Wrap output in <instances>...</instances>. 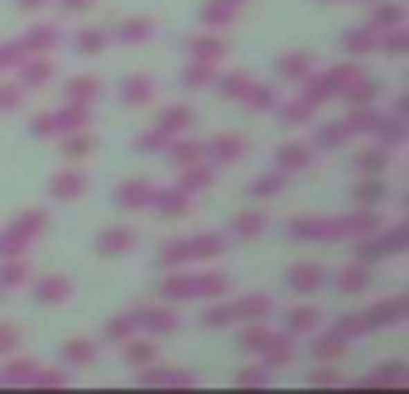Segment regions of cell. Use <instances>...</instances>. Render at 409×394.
Listing matches in <instances>:
<instances>
[{
    "instance_id": "obj_1",
    "label": "cell",
    "mask_w": 409,
    "mask_h": 394,
    "mask_svg": "<svg viewBox=\"0 0 409 394\" xmlns=\"http://www.w3.org/2000/svg\"><path fill=\"white\" fill-rule=\"evenodd\" d=\"M154 202V188L149 183H120L116 188V207H125V212H140V207H149Z\"/></svg>"
},
{
    "instance_id": "obj_2",
    "label": "cell",
    "mask_w": 409,
    "mask_h": 394,
    "mask_svg": "<svg viewBox=\"0 0 409 394\" xmlns=\"http://www.w3.org/2000/svg\"><path fill=\"white\" fill-rule=\"evenodd\" d=\"M188 120H193V111H188V106H174V111L159 115V135H183Z\"/></svg>"
},
{
    "instance_id": "obj_3",
    "label": "cell",
    "mask_w": 409,
    "mask_h": 394,
    "mask_svg": "<svg viewBox=\"0 0 409 394\" xmlns=\"http://www.w3.org/2000/svg\"><path fill=\"white\" fill-rule=\"evenodd\" d=\"M130 241H135V236H130L125 226H116V231H106L102 241H97V250H102V255H120V250H130Z\"/></svg>"
},
{
    "instance_id": "obj_4",
    "label": "cell",
    "mask_w": 409,
    "mask_h": 394,
    "mask_svg": "<svg viewBox=\"0 0 409 394\" xmlns=\"http://www.w3.org/2000/svg\"><path fill=\"white\" fill-rule=\"evenodd\" d=\"M289 284H294L299 294H313V289L322 284V270H318V265H299V270L289 274Z\"/></svg>"
},
{
    "instance_id": "obj_5",
    "label": "cell",
    "mask_w": 409,
    "mask_h": 394,
    "mask_svg": "<svg viewBox=\"0 0 409 394\" xmlns=\"http://www.w3.org/2000/svg\"><path fill=\"white\" fill-rule=\"evenodd\" d=\"M120 97L130 101V106H145V101L154 97V82H149V77H130V82H125V92H120Z\"/></svg>"
},
{
    "instance_id": "obj_6",
    "label": "cell",
    "mask_w": 409,
    "mask_h": 394,
    "mask_svg": "<svg viewBox=\"0 0 409 394\" xmlns=\"http://www.w3.org/2000/svg\"><path fill=\"white\" fill-rule=\"evenodd\" d=\"M82 188H87L82 173H58L53 178V197H82Z\"/></svg>"
},
{
    "instance_id": "obj_7",
    "label": "cell",
    "mask_w": 409,
    "mask_h": 394,
    "mask_svg": "<svg viewBox=\"0 0 409 394\" xmlns=\"http://www.w3.org/2000/svg\"><path fill=\"white\" fill-rule=\"evenodd\" d=\"M308 164V144H284V149H280V169H284V173H294V169H304Z\"/></svg>"
},
{
    "instance_id": "obj_8",
    "label": "cell",
    "mask_w": 409,
    "mask_h": 394,
    "mask_svg": "<svg viewBox=\"0 0 409 394\" xmlns=\"http://www.w3.org/2000/svg\"><path fill=\"white\" fill-rule=\"evenodd\" d=\"M154 202H159V212H164V216H183V212L193 207V202H188V193H159Z\"/></svg>"
},
{
    "instance_id": "obj_9",
    "label": "cell",
    "mask_w": 409,
    "mask_h": 394,
    "mask_svg": "<svg viewBox=\"0 0 409 394\" xmlns=\"http://www.w3.org/2000/svg\"><path fill=\"white\" fill-rule=\"evenodd\" d=\"M221 245H226L221 236H198V241H193V245H183V250H188V255H198V260H207V255H221Z\"/></svg>"
},
{
    "instance_id": "obj_10",
    "label": "cell",
    "mask_w": 409,
    "mask_h": 394,
    "mask_svg": "<svg viewBox=\"0 0 409 394\" xmlns=\"http://www.w3.org/2000/svg\"><path fill=\"white\" fill-rule=\"evenodd\" d=\"M135 322H145L149 332H169V327H174V312H169V308H154V312H140Z\"/></svg>"
},
{
    "instance_id": "obj_11",
    "label": "cell",
    "mask_w": 409,
    "mask_h": 394,
    "mask_svg": "<svg viewBox=\"0 0 409 394\" xmlns=\"http://www.w3.org/2000/svg\"><path fill=\"white\" fill-rule=\"evenodd\" d=\"M342 341H347V337H318V341H313V356H318V361H337V356H342Z\"/></svg>"
},
{
    "instance_id": "obj_12",
    "label": "cell",
    "mask_w": 409,
    "mask_h": 394,
    "mask_svg": "<svg viewBox=\"0 0 409 394\" xmlns=\"http://www.w3.org/2000/svg\"><path fill=\"white\" fill-rule=\"evenodd\" d=\"M231 15H236V0H212V5L203 10V19H207V24H226Z\"/></svg>"
},
{
    "instance_id": "obj_13",
    "label": "cell",
    "mask_w": 409,
    "mask_h": 394,
    "mask_svg": "<svg viewBox=\"0 0 409 394\" xmlns=\"http://www.w3.org/2000/svg\"><path fill=\"white\" fill-rule=\"evenodd\" d=\"M356 169H361V173H381V169H385V149H361V154H356Z\"/></svg>"
},
{
    "instance_id": "obj_14",
    "label": "cell",
    "mask_w": 409,
    "mask_h": 394,
    "mask_svg": "<svg viewBox=\"0 0 409 394\" xmlns=\"http://www.w3.org/2000/svg\"><path fill=\"white\" fill-rule=\"evenodd\" d=\"M63 361H68V366H87V361H92V341H68V346H63Z\"/></svg>"
},
{
    "instance_id": "obj_15",
    "label": "cell",
    "mask_w": 409,
    "mask_h": 394,
    "mask_svg": "<svg viewBox=\"0 0 409 394\" xmlns=\"http://www.w3.org/2000/svg\"><path fill=\"white\" fill-rule=\"evenodd\" d=\"M102 48H106L102 29H82V34H78V53H102Z\"/></svg>"
},
{
    "instance_id": "obj_16",
    "label": "cell",
    "mask_w": 409,
    "mask_h": 394,
    "mask_svg": "<svg viewBox=\"0 0 409 394\" xmlns=\"http://www.w3.org/2000/svg\"><path fill=\"white\" fill-rule=\"evenodd\" d=\"M193 53H198V63H217L221 58V39H193Z\"/></svg>"
},
{
    "instance_id": "obj_17",
    "label": "cell",
    "mask_w": 409,
    "mask_h": 394,
    "mask_svg": "<svg viewBox=\"0 0 409 394\" xmlns=\"http://www.w3.org/2000/svg\"><path fill=\"white\" fill-rule=\"evenodd\" d=\"M24 279H29V270H24L19 260H10V265H0V284H5V289H15V284H24Z\"/></svg>"
},
{
    "instance_id": "obj_18",
    "label": "cell",
    "mask_w": 409,
    "mask_h": 394,
    "mask_svg": "<svg viewBox=\"0 0 409 394\" xmlns=\"http://www.w3.org/2000/svg\"><path fill=\"white\" fill-rule=\"evenodd\" d=\"M280 73H284V77H308V58H304V53L280 58Z\"/></svg>"
},
{
    "instance_id": "obj_19",
    "label": "cell",
    "mask_w": 409,
    "mask_h": 394,
    "mask_svg": "<svg viewBox=\"0 0 409 394\" xmlns=\"http://www.w3.org/2000/svg\"><path fill=\"white\" fill-rule=\"evenodd\" d=\"M39 298H44V303H58V298H68V279H44V284H39Z\"/></svg>"
},
{
    "instance_id": "obj_20",
    "label": "cell",
    "mask_w": 409,
    "mask_h": 394,
    "mask_svg": "<svg viewBox=\"0 0 409 394\" xmlns=\"http://www.w3.org/2000/svg\"><path fill=\"white\" fill-rule=\"evenodd\" d=\"M193 294H203V298H212V294H226V279H221V274H203V279L193 284Z\"/></svg>"
},
{
    "instance_id": "obj_21",
    "label": "cell",
    "mask_w": 409,
    "mask_h": 394,
    "mask_svg": "<svg viewBox=\"0 0 409 394\" xmlns=\"http://www.w3.org/2000/svg\"><path fill=\"white\" fill-rule=\"evenodd\" d=\"M395 24H400V5L385 0V5L376 10V24H371V29H395Z\"/></svg>"
},
{
    "instance_id": "obj_22",
    "label": "cell",
    "mask_w": 409,
    "mask_h": 394,
    "mask_svg": "<svg viewBox=\"0 0 409 394\" xmlns=\"http://www.w3.org/2000/svg\"><path fill=\"white\" fill-rule=\"evenodd\" d=\"M260 231H265V221H260L255 212H241V216H236V236H260Z\"/></svg>"
},
{
    "instance_id": "obj_23",
    "label": "cell",
    "mask_w": 409,
    "mask_h": 394,
    "mask_svg": "<svg viewBox=\"0 0 409 394\" xmlns=\"http://www.w3.org/2000/svg\"><path fill=\"white\" fill-rule=\"evenodd\" d=\"M68 97L73 101H92L97 97V82H92V77H78V82H68Z\"/></svg>"
},
{
    "instance_id": "obj_24",
    "label": "cell",
    "mask_w": 409,
    "mask_h": 394,
    "mask_svg": "<svg viewBox=\"0 0 409 394\" xmlns=\"http://www.w3.org/2000/svg\"><path fill=\"white\" fill-rule=\"evenodd\" d=\"M313 322H318V312H313V308H294V312H289V332H308Z\"/></svg>"
},
{
    "instance_id": "obj_25",
    "label": "cell",
    "mask_w": 409,
    "mask_h": 394,
    "mask_svg": "<svg viewBox=\"0 0 409 394\" xmlns=\"http://www.w3.org/2000/svg\"><path fill=\"white\" fill-rule=\"evenodd\" d=\"M371 44H376V29H356V34H347V48H352V53H366Z\"/></svg>"
},
{
    "instance_id": "obj_26",
    "label": "cell",
    "mask_w": 409,
    "mask_h": 394,
    "mask_svg": "<svg viewBox=\"0 0 409 394\" xmlns=\"http://www.w3.org/2000/svg\"><path fill=\"white\" fill-rule=\"evenodd\" d=\"M241 149H246V144H241V140H217V144H212V159H217V164H221V159H236V154H241Z\"/></svg>"
},
{
    "instance_id": "obj_27",
    "label": "cell",
    "mask_w": 409,
    "mask_h": 394,
    "mask_svg": "<svg viewBox=\"0 0 409 394\" xmlns=\"http://www.w3.org/2000/svg\"><path fill=\"white\" fill-rule=\"evenodd\" d=\"M342 289H347V294H356V289H366V270H361V265H352V270L342 274Z\"/></svg>"
},
{
    "instance_id": "obj_28",
    "label": "cell",
    "mask_w": 409,
    "mask_h": 394,
    "mask_svg": "<svg viewBox=\"0 0 409 394\" xmlns=\"http://www.w3.org/2000/svg\"><path fill=\"white\" fill-rule=\"evenodd\" d=\"M260 312H270V298H246L236 308V317H260Z\"/></svg>"
},
{
    "instance_id": "obj_29",
    "label": "cell",
    "mask_w": 409,
    "mask_h": 394,
    "mask_svg": "<svg viewBox=\"0 0 409 394\" xmlns=\"http://www.w3.org/2000/svg\"><path fill=\"white\" fill-rule=\"evenodd\" d=\"M149 34V19H125L120 24V39H145Z\"/></svg>"
},
{
    "instance_id": "obj_30",
    "label": "cell",
    "mask_w": 409,
    "mask_h": 394,
    "mask_svg": "<svg viewBox=\"0 0 409 394\" xmlns=\"http://www.w3.org/2000/svg\"><path fill=\"white\" fill-rule=\"evenodd\" d=\"M347 135H352L347 125H327V130H318V144H342Z\"/></svg>"
},
{
    "instance_id": "obj_31",
    "label": "cell",
    "mask_w": 409,
    "mask_h": 394,
    "mask_svg": "<svg viewBox=\"0 0 409 394\" xmlns=\"http://www.w3.org/2000/svg\"><path fill=\"white\" fill-rule=\"evenodd\" d=\"M164 294H169V298H193V279H183V274H179V279H169V289H164Z\"/></svg>"
},
{
    "instance_id": "obj_32",
    "label": "cell",
    "mask_w": 409,
    "mask_h": 394,
    "mask_svg": "<svg viewBox=\"0 0 409 394\" xmlns=\"http://www.w3.org/2000/svg\"><path fill=\"white\" fill-rule=\"evenodd\" d=\"M125 356H130L135 366H145V361L154 356V346H149V341H130V351H125Z\"/></svg>"
},
{
    "instance_id": "obj_33",
    "label": "cell",
    "mask_w": 409,
    "mask_h": 394,
    "mask_svg": "<svg viewBox=\"0 0 409 394\" xmlns=\"http://www.w3.org/2000/svg\"><path fill=\"white\" fill-rule=\"evenodd\" d=\"M385 53H405V29H400V24L385 34Z\"/></svg>"
},
{
    "instance_id": "obj_34",
    "label": "cell",
    "mask_w": 409,
    "mask_h": 394,
    "mask_svg": "<svg viewBox=\"0 0 409 394\" xmlns=\"http://www.w3.org/2000/svg\"><path fill=\"white\" fill-rule=\"evenodd\" d=\"M44 77H48V63H29L24 68V82H44Z\"/></svg>"
},
{
    "instance_id": "obj_35",
    "label": "cell",
    "mask_w": 409,
    "mask_h": 394,
    "mask_svg": "<svg viewBox=\"0 0 409 394\" xmlns=\"http://www.w3.org/2000/svg\"><path fill=\"white\" fill-rule=\"evenodd\" d=\"M241 341H246V346H265V341H270V332H265V327H251Z\"/></svg>"
},
{
    "instance_id": "obj_36",
    "label": "cell",
    "mask_w": 409,
    "mask_h": 394,
    "mask_svg": "<svg viewBox=\"0 0 409 394\" xmlns=\"http://www.w3.org/2000/svg\"><path fill=\"white\" fill-rule=\"evenodd\" d=\"M356 202H361V207H371V202H381V183H371V188H361V193H356Z\"/></svg>"
},
{
    "instance_id": "obj_37",
    "label": "cell",
    "mask_w": 409,
    "mask_h": 394,
    "mask_svg": "<svg viewBox=\"0 0 409 394\" xmlns=\"http://www.w3.org/2000/svg\"><path fill=\"white\" fill-rule=\"evenodd\" d=\"M221 92H226V97H241V92H246V77H226Z\"/></svg>"
},
{
    "instance_id": "obj_38",
    "label": "cell",
    "mask_w": 409,
    "mask_h": 394,
    "mask_svg": "<svg viewBox=\"0 0 409 394\" xmlns=\"http://www.w3.org/2000/svg\"><path fill=\"white\" fill-rule=\"evenodd\" d=\"M15 101H19V92H15V87H0V111H10Z\"/></svg>"
},
{
    "instance_id": "obj_39",
    "label": "cell",
    "mask_w": 409,
    "mask_h": 394,
    "mask_svg": "<svg viewBox=\"0 0 409 394\" xmlns=\"http://www.w3.org/2000/svg\"><path fill=\"white\" fill-rule=\"evenodd\" d=\"M58 5H63V10H87L92 0H58Z\"/></svg>"
}]
</instances>
